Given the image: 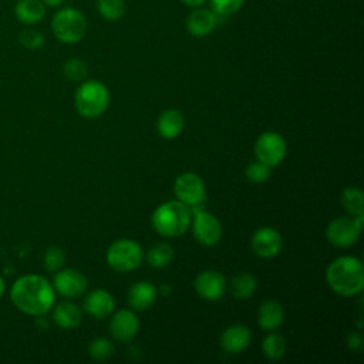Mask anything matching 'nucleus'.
I'll use <instances>...</instances> for the list:
<instances>
[{
	"instance_id": "nucleus-1",
	"label": "nucleus",
	"mask_w": 364,
	"mask_h": 364,
	"mask_svg": "<svg viewBox=\"0 0 364 364\" xmlns=\"http://www.w3.org/2000/svg\"><path fill=\"white\" fill-rule=\"evenodd\" d=\"M10 297L20 311L30 316H43L54 306L55 290L43 276L26 274L13 283Z\"/></svg>"
},
{
	"instance_id": "nucleus-2",
	"label": "nucleus",
	"mask_w": 364,
	"mask_h": 364,
	"mask_svg": "<svg viewBox=\"0 0 364 364\" xmlns=\"http://www.w3.org/2000/svg\"><path fill=\"white\" fill-rule=\"evenodd\" d=\"M328 287L343 297H351L364 289V267L354 256H340L326 270Z\"/></svg>"
},
{
	"instance_id": "nucleus-3",
	"label": "nucleus",
	"mask_w": 364,
	"mask_h": 364,
	"mask_svg": "<svg viewBox=\"0 0 364 364\" xmlns=\"http://www.w3.org/2000/svg\"><path fill=\"white\" fill-rule=\"evenodd\" d=\"M192 222L189 206L179 200L161 203L151 216L154 230L164 237H176L188 230Z\"/></svg>"
},
{
	"instance_id": "nucleus-4",
	"label": "nucleus",
	"mask_w": 364,
	"mask_h": 364,
	"mask_svg": "<svg viewBox=\"0 0 364 364\" xmlns=\"http://www.w3.org/2000/svg\"><path fill=\"white\" fill-rule=\"evenodd\" d=\"M74 104L77 112L84 118H97L105 112L109 104L108 88L97 81H84L75 91Z\"/></svg>"
},
{
	"instance_id": "nucleus-5",
	"label": "nucleus",
	"mask_w": 364,
	"mask_h": 364,
	"mask_svg": "<svg viewBox=\"0 0 364 364\" xmlns=\"http://www.w3.org/2000/svg\"><path fill=\"white\" fill-rule=\"evenodd\" d=\"M51 30L58 41L64 44H77L87 33V20L80 10L65 7L53 16Z\"/></svg>"
},
{
	"instance_id": "nucleus-6",
	"label": "nucleus",
	"mask_w": 364,
	"mask_h": 364,
	"mask_svg": "<svg viewBox=\"0 0 364 364\" xmlns=\"http://www.w3.org/2000/svg\"><path fill=\"white\" fill-rule=\"evenodd\" d=\"M142 247L132 239H118L107 250V263L115 272H131L142 262Z\"/></svg>"
},
{
	"instance_id": "nucleus-7",
	"label": "nucleus",
	"mask_w": 364,
	"mask_h": 364,
	"mask_svg": "<svg viewBox=\"0 0 364 364\" xmlns=\"http://www.w3.org/2000/svg\"><path fill=\"white\" fill-rule=\"evenodd\" d=\"M364 215L355 218H336L326 228L327 240L336 247H350L353 246L363 229Z\"/></svg>"
},
{
	"instance_id": "nucleus-8",
	"label": "nucleus",
	"mask_w": 364,
	"mask_h": 364,
	"mask_svg": "<svg viewBox=\"0 0 364 364\" xmlns=\"http://www.w3.org/2000/svg\"><path fill=\"white\" fill-rule=\"evenodd\" d=\"M253 149L257 161L269 166H277L286 156L287 144L279 132L267 131L259 135Z\"/></svg>"
},
{
	"instance_id": "nucleus-9",
	"label": "nucleus",
	"mask_w": 364,
	"mask_h": 364,
	"mask_svg": "<svg viewBox=\"0 0 364 364\" xmlns=\"http://www.w3.org/2000/svg\"><path fill=\"white\" fill-rule=\"evenodd\" d=\"M173 192L179 202L189 208H199L206 200V188L202 178L193 172L181 173L173 183Z\"/></svg>"
},
{
	"instance_id": "nucleus-10",
	"label": "nucleus",
	"mask_w": 364,
	"mask_h": 364,
	"mask_svg": "<svg viewBox=\"0 0 364 364\" xmlns=\"http://www.w3.org/2000/svg\"><path fill=\"white\" fill-rule=\"evenodd\" d=\"M193 209V222L192 223V233L196 242L203 246H213L220 240L222 236V226L216 216L206 210Z\"/></svg>"
},
{
	"instance_id": "nucleus-11",
	"label": "nucleus",
	"mask_w": 364,
	"mask_h": 364,
	"mask_svg": "<svg viewBox=\"0 0 364 364\" xmlns=\"http://www.w3.org/2000/svg\"><path fill=\"white\" fill-rule=\"evenodd\" d=\"M87 277L77 269H60L53 280L54 290L65 299L80 297L87 290Z\"/></svg>"
},
{
	"instance_id": "nucleus-12",
	"label": "nucleus",
	"mask_w": 364,
	"mask_h": 364,
	"mask_svg": "<svg viewBox=\"0 0 364 364\" xmlns=\"http://www.w3.org/2000/svg\"><path fill=\"white\" fill-rule=\"evenodd\" d=\"M193 287L199 297L209 301H216L223 297V294L226 293L228 284H226L225 276L220 272L205 270L196 276L193 282Z\"/></svg>"
},
{
	"instance_id": "nucleus-13",
	"label": "nucleus",
	"mask_w": 364,
	"mask_h": 364,
	"mask_svg": "<svg viewBox=\"0 0 364 364\" xmlns=\"http://www.w3.org/2000/svg\"><path fill=\"white\" fill-rule=\"evenodd\" d=\"M250 246H252V250L259 257H263V259L274 257L276 255H279L283 246L282 235L274 228H270V226L259 228L252 236Z\"/></svg>"
},
{
	"instance_id": "nucleus-14",
	"label": "nucleus",
	"mask_w": 364,
	"mask_h": 364,
	"mask_svg": "<svg viewBox=\"0 0 364 364\" xmlns=\"http://www.w3.org/2000/svg\"><path fill=\"white\" fill-rule=\"evenodd\" d=\"M219 16L212 9L195 7L192 13L188 14L185 26L191 36L193 37H206L209 36L218 26Z\"/></svg>"
},
{
	"instance_id": "nucleus-15",
	"label": "nucleus",
	"mask_w": 364,
	"mask_h": 364,
	"mask_svg": "<svg viewBox=\"0 0 364 364\" xmlns=\"http://www.w3.org/2000/svg\"><path fill=\"white\" fill-rule=\"evenodd\" d=\"M139 328L138 317L132 310H118L109 321V333L114 340L127 343L131 341Z\"/></svg>"
},
{
	"instance_id": "nucleus-16",
	"label": "nucleus",
	"mask_w": 364,
	"mask_h": 364,
	"mask_svg": "<svg viewBox=\"0 0 364 364\" xmlns=\"http://www.w3.org/2000/svg\"><path fill=\"white\" fill-rule=\"evenodd\" d=\"M250 330L245 324H233L223 330L219 344L228 354H239L250 344Z\"/></svg>"
},
{
	"instance_id": "nucleus-17",
	"label": "nucleus",
	"mask_w": 364,
	"mask_h": 364,
	"mask_svg": "<svg viewBox=\"0 0 364 364\" xmlns=\"http://www.w3.org/2000/svg\"><path fill=\"white\" fill-rule=\"evenodd\" d=\"M82 307L90 316L95 318H104L114 311L115 300L109 291L97 289L85 296L82 301Z\"/></svg>"
},
{
	"instance_id": "nucleus-18",
	"label": "nucleus",
	"mask_w": 364,
	"mask_h": 364,
	"mask_svg": "<svg viewBox=\"0 0 364 364\" xmlns=\"http://www.w3.org/2000/svg\"><path fill=\"white\" fill-rule=\"evenodd\" d=\"M156 300V289L148 280L134 283L128 290V304L135 311L148 310Z\"/></svg>"
},
{
	"instance_id": "nucleus-19",
	"label": "nucleus",
	"mask_w": 364,
	"mask_h": 364,
	"mask_svg": "<svg viewBox=\"0 0 364 364\" xmlns=\"http://www.w3.org/2000/svg\"><path fill=\"white\" fill-rule=\"evenodd\" d=\"M185 119L179 109H165L156 121V131L164 139H175L183 129Z\"/></svg>"
},
{
	"instance_id": "nucleus-20",
	"label": "nucleus",
	"mask_w": 364,
	"mask_h": 364,
	"mask_svg": "<svg viewBox=\"0 0 364 364\" xmlns=\"http://www.w3.org/2000/svg\"><path fill=\"white\" fill-rule=\"evenodd\" d=\"M284 311L277 300H264L257 310V324L262 330L273 331L283 323Z\"/></svg>"
},
{
	"instance_id": "nucleus-21",
	"label": "nucleus",
	"mask_w": 364,
	"mask_h": 364,
	"mask_svg": "<svg viewBox=\"0 0 364 364\" xmlns=\"http://www.w3.org/2000/svg\"><path fill=\"white\" fill-rule=\"evenodd\" d=\"M53 320L60 328L71 330L81 324L82 316H81V310L77 304H74L71 301H64L54 307Z\"/></svg>"
},
{
	"instance_id": "nucleus-22",
	"label": "nucleus",
	"mask_w": 364,
	"mask_h": 364,
	"mask_svg": "<svg viewBox=\"0 0 364 364\" xmlns=\"http://www.w3.org/2000/svg\"><path fill=\"white\" fill-rule=\"evenodd\" d=\"M14 13L18 21L31 26L43 20L46 6L41 0H18L14 6Z\"/></svg>"
},
{
	"instance_id": "nucleus-23",
	"label": "nucleus",
	"mask_w": 364,
	"mask_h": 364,
	"mask_svg": "<svg viewBox=\"0 0 364 364\" xmlns=\"http://www.w3.org/2000/svg\"><path fill=\"white\" fill-rule=\"evenodd\" d=\"M256 279L253 274L242 272L239 274H236L232 282H230V293L233 294L235 299L239 300H245L253 296V293L256 291Z\"/></svg>"
},
{
	"instance_id": "nucleus-24",
	"label": "nucleus",
	"mask_w": 364,
	"mask_h": 364,
	"mask_svg": "<svg viewBox=\"0 0 364 364\" xmlns=\"http://www.w3.org/2000/svg\"><path fill=\"white\" fill-rule=\"evenodd\" d=\"M341 205L343 208L353 215V218L355 216H361L364 215V198H363V191L354 186L346 188L341 193Z\"/></svg>"
},
{
	"instance_id": "nucleus-25",
	"label": "nucleus",
	"mask_w": 364,
	"mask_h": 364,
	"mask_svg": "<svg viewBox=\"0 0 364 364\" xmlns=\"http://www.w3.org/2000/svg\"><path fill=\"white\" fill-rule=\"evenodd\" d=\"M262 351L272 361L280 360L286 354V341L280 334L270 333L262 341Z\"/></svg>"
},
{
	"instance_id": "nucleus-26",
	"label": "nucleus",
	"mask_w": 364,
	"mask_h": 364,
	"mask_svg": "<svg viewBox=\"0 0 364 364\" xmlns=\"http://www.w3.org/2000/svg\"><path fill=\"white\" fill-rule=\"evenodd\" d=\"M172 257H173V249L169 243H165V242L154 245L148 250V255H146L148 263L156 269L168 266L171 263Z\"/></svg>"
},
{
	"instance_id": "nucleus-27",
	"label": "nucleus",
	"mask_w": 364,
	"mask_h": 364,
	"mask_svg": "<svg viewBox=\"0 0 364 364\" xmlns=\"http://www.w3.org/2000/svg\"><path fill=\"white\" fill-rule=\"evenodd\" d=\"M95 6L98 14L108 21H117L125 14V0H97Z\"/></svg>"
},
{
	"instance_id": "nucleus-28",
	"label": "nucleus",
	"mask_w": 364,
	"mask_h": 364,
	"mask_svg": "<svg viewBox=\"0 0 364 364\" xmlns=\"http://www.w3.org/2000/svg\"><path fill=\"white\" fill-rule=\"evenodd\" d=\"M115 351L114 344L104 337H98L94 338L90 344H88V354L91 358L97 360V361H105L108 360Z\"/></svg>"
},
{
	"instance_id": "nucleus-29",
	"label": "nucleus",
	"mask_w": 364,
	"mask_h": 364,
	"mask_svg": "<svg viewBox=\"0 0 364 364\" xmlns=\"http://www.w3.org/2000/svg\"><path fill=\"white\" fill-rule=\"evenodd\" d=\"M44 267L50 273H55L65 263V252L60 246H50L44 253Z\"/></svg>"
},
{
	"instance_id": "nucleus-30",
	"label": "nucleus",
	"mask_w": 364,
	"mask_h": 364,
	"mask_svg": "<svg viewBox=\"0 0 364 364\" xmlns=\"http://www.w3.org/2000/svg\"><path fill=\"white\" fill-rule=\"evenodd\" d=\"M245 175H246L247 181H250L252 183H263L270 178L272 166H269L260 161H255L246 166Z\"/></svg>"
},
{
	"instance_id": "nucleus-31",
	"label": "nucleus",
	"mask_w": 364,
	"mask_h": 364,
	"mask_svg": "<svg viewBox=\"0 0 364 364\" xmlns=\"http://www.w3.org/2000/svg\"><path fill=\"white\" fill-rule=\"evenodd\" d=\"M63 73L71 81H81L87 77L88 67L80 58H68L63 65Z\"/></svg>"
},
{
	"instance_id": "nucleus-32",
	"label": "nucleus",
	"mask_w": 364,
	"mask_h": 364,
	"mask_svg": "<svg viewBox=\"0 0 364 364\" xmlns=\"http://www.w3.org/2000/svg\"><path fill=\"white\" fill-rule=\"evenodd\" d=\"M18 41L28 50H37L44 44V36L41 31L34 28H24L18 34Z\"/></svg>"
},
{
	"instance_id": "nucleus-33",
	"label": "nucleus",
	"mask_w": 364,
	"mask_h": 364,
	"mask_svg": "<svg viewBox=\"0 0 364 364\" xmlns=\"http://www.w3.org/2000/svg\"><path fill=\"white\" fill-rule=\"evenodd\" d=\"M245 0H210L212 10L219 16V17H226L230 14H235L239 11L243 6Z\"/></svg>"
},
{
	"instance_id": "nucleus-34",
	"label": "nucleus",
	"mask_w": 364,
	"mask_h": 364,
	"mask_svg": "<svg viewBox=\"0 0 364 364\" xmlns=\"http://www.w3.org/2000/svg\"><path fill=\"white\" fill-rule=\"evenodd\" d=\"M347 347L351 351H360L363 347V337L360 333L357 331H351L347 337Z\"/></svg>"
},
{
	"instance_id": "nucleus-35",
	"label": "nucleus",
	"mask_w": 364,
	"mask_h": 364,
	"mask_svg": "<svg viewBox=\"0 0 364 364\" xmlns=\"http://www.w3.org/2000/svg\"><path fill=\"white\" fill-rule=\"evenodd\" d=\"M182 1H183L188 7L195 9V7H200V6H203L206 0H182Z\"/></svg>"
},
{
	"instance_id": "nucleus-36",
	"label": "nucleus",
	"mask_w": 364,
	"mask_h": 364,
	"mask_svg": "<svg viewBox=\"0 0 364 364\" xmlns=\"http://www.w3.org/2000/svg\"><path fill=\"white\" fill-rule=\"evenodd\" d=\"M44 3V6H48V7H58L64 0H41Z\"/></svg>"
},
{
	"instance_id": "nucleus-37",
	"label": "nucleus",
	"mask_w": 364,
	"mask_h": 364,
	"mask_svg": "<svg viewBox=\"0 0 364 364\" xmlns=\"http://www.w3.org/2000/svg\"><path fill=\"white\" fill-rule=\"evenodd\" d=\"M4 287H6V286H4V280H3V277L0 276V297H1L3 293H4Z\"/></svg>"
}]
</instances>
